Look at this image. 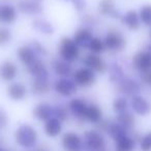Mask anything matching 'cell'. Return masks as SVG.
<instances>
[{"label":"cell","instance_id":"cell-44","mask_svg":"<svg viewBox=\"0 0 151 151\" xmlns=\"http://www.w3.org/2000/svg\"><path fill=\"white\" fill-rule=\"evenodd\" d=\"M149 37H150V40H151V29H150V32H149Z\"/></svg>","mask_w":151,"mask_h":151},{"label":"cell","instance_id":"cell-42","mask_svg":"<svg viewBox=\"0 0 151 151\" xmlns=\"http://www.w3.org/2000/svg\"><path fill=\"white\" fill-rule=\"evenodd\" d=\"M147 51H148V52L151 54V44H150V45H148V46H147Z\"/></svg>","mask_w":151,"mask_h":151},{"label":"cell","instance_id":"cell-15","mask_svg":"<svg viewBox=\"0 0 151 151\" xmlns=\"http://www.w3.org/2000/svg\"><path fill=\"white\" fill-rule=\"evenodd\" d=\"M51 69L58 78H69L73 73V66H71L70 63L62 60L59 57L52 60Z\"/></svg>","mask_w":151,"mask_h":151},{"label":"cell","instance_id":"cell-36","mask_svg":"<svg viewBox=\"0 0 151 151\" xmlns=\"http://www.w3.org/2000/svg\"><path fill=\"white\" fill-rule=\"evenodd\" d=\"M13 38V33L6 27H0V47L5 46L9 42H11Z\"/></svg>","mask_w":151,"mask_h":151},{"label":"cell","instance_id":"cell-1","mask_svg":"<svg viewBox=\"0 0 151 151\" xmlns=\"http://www.w3.org/2000/svg\"><path fill=\"white\" fill-rule=\"evenodd\" d=\"M58 56L60 59L71 64L80 59L81 49L77 46L73 38L64 36L58 44Z\"/></svg>","mask_w":151,"mask_h":151},{"label":"cell","instance_id":"cell-6","mask_svg":"<svg viewBox=\"0 0 151 151\" xmlns=\"http://www.w3.org/2000/svg\"><path fill=\"white\" fill-rule=\"evenodd\" d=\"M53 89L62 97H70L78 91V86L75 81L69 78H58L53 83Z\"/></svg>","mask_w":151,"mask_h":151},{"label":"cell","instance_id":"cell-47","mask_svg":"<svg viewBox=\"0 0 151 151\" xmlns=\"http://www.w3.org/2000/svg\"><path fill=\"white\" fill-rule=\"evenodd\" d=\"M64 1H67V0H64Z\"/></svg>","mask_w":151,"mask_h":151},{"label":"cell","instance_id":"cell-2","mask_svg":"<svg viewBox=\"0 0 151 151\" xmlns=\"http://www.w3.org/2000/svg\"><path fill=\"white\" fill-rule=\"evenodd\" d=\"M37 132L30 124H21L15 132V140L23 148H32L37 142Z\"/></svg>","mask_w":151,"mask_h":151},{"label":"cell","instance_id":"cell-23","mask_svg":"<svg viewBox=\"0 0 151 151\" xmlns=\"http://www.w3.org/2000/svg\"><path fill=\"white\" fill-rule=\"evenodd\" d=\"M83 120L90 122L92 124H99L103 120V111L96 104H89L86 108Z\"/></svg>","mask_w":151,"mask_h":151},{"label":"cell","instance_id":"cell-11","mask_svg":"<svg viewBox=\"0 0 151 151\" xmlns=\"http://www.w3.org/2000/svg\"><path fill=\"white\" fill-rule=\"evenodd\" d=\"M61 143L65 151H82L83 149V139L73 132L63 134Z\"/></svg>","mask_w":151,"mask_h":151},{"label":"cell","instance_id":"cell-20","mask_svg":"<svg viewBox=\"0 0 151 151\" xmlns=\"http://www.w3.org/2000/svg\"><path fill=\"white\" fill-rule=\"evenodd\" d=\"M88 104L81 97H73L67 104V109L73 116L78 119H83Z\"/></svg>","mask_w":151,"mask_h":151},{"label":"cell","instance_id":"cell-31","mask_svg":"<svg viewBox=\"0 0 151 151\" xmlns=\"http://www.w3.org/2000/svg\"><path fill=\"white\" fill-rule=\"evenodd\" d=\"M116 120H117V122L120 124V125H122L125 129H127V130L130 129V128L134 125V122H136L134 116L128 111H125V112H123V113L117 114Z\"/></svg>","mask_w":151,"mask_h":151},{"label":"cell","instance_id":"cell-43","mask_svg":"<svg viewBox=\"0 0 151 151\" xmlns=\"http://www.w3.org/2000/svg\"><path fill=\"white\" fill-rule=\"evenodd\" d=\"M0 151H7V150H5V149H3L2 147H0Z\"/></svg>","mask_w":151,"mask_h":151},{"label":"cell","instance_id":"cell-39","mask_svg":"<svg viewBox=\"0 0 151 151\" xmlns=\"http://www.w3.org/2000/svg\"><path fill=\"white\" fill-rule=\"evenodd\" d=\"M9 124V115L7 112L3 109L2 107H0V130L4 129Z\"/></svg>","mask_w":151,"mask_h":151},{"label":"cell","instance_id":"cell-30","mask_svg":"<svg viewBox=\"0 0 151 151\" xmlns=\"http://www.w3.org/2000/svg\"><path fill=\"white\" fill-rule=\"evenodd\" d=\"M87 49L89 50V53H92V54H96V55H101L107 51L104 40L99 37V36H93V38L89 42V46Z\"/></svg>","mask_w":151,"mask_h":151},{"label":"cell","instance_id":"cell-41","mask_svg":"<svg viewBox=\"0 0 151 151\" xmlns=\"http://www.w3.org/2000/svg\"><path fill=\"white\" fill-rule=\"evenodd\" d=\"M141 82L143 84L146 85H151V71L150 73H146L141 75Z\"/></svg>","mask_w":151,"mask_h":151},{"label":"cell","instance_id":"cell-34","mask_svg":"<svg viewBox=\"0 0 151 151\" xmlns=\"http://www.w3.org/2000/svg\"><path fill=\"white\" fill-rule=\"evenodd\" d=\"M128 103L127 99L123 95H120V96H117L115 99L113 101V104H112V107H113V110L116 112L117 114L123 113V112L127 111L128 109Z\"/></svg>","mask_w":151,"mask_h":151},{"label":"cell","instance_id":"cell-29","mask_svg":"<svg viewBox=\"0 0 151 151\" xmlns=\"http://www.w3.org/2000/svg\"><path fill=\"white\" fill-rule=\"evenodd\" d=\"M109 79L112 83L117 85L118 83H120L124 78V70L122 68V66L118 63H112L109 66Z\"/></svg>","mask_w":151,"mask_h":151},{"label":"cell","instance_id":"cell-18","mask_svg":"<svg viewBox=\"0 0 151 151\" xmlns=\"http://www.w3.org/2000/svg\"><path fill=\"white\" fill-rule=\"evenodd\" d=\"M18 19V9L13 4L4 3L0 5V24L11 25Z\"/></svg>","mask_w":151,"mask_h":151},{"label":"cell","instance_id":"cell-40","mask_svg":"<svg viewBox=\"0 0 151 151\" xmlns=\"http://www.w3.org/2000/svg\"><path fill=\"white\" fill-rule=\"evenodd\" d=\"M73 6L77 11L79 12H82L84 11L85 9V2L84 0H73Z\"/></svg>","mask_w":151,"mask_h":151},{"label":"cell","instance_id":"cell-7","mask_svg":"<svg viewBox=\"0 0 151 151\" xmlns=\"http://www.w3.org/2000/svg\"><path fill=\"white\" fill-rule=\"evenodd\" d=\"M83 65L91 70H93L95 73H101L104 75L108 71L109 69V65H108L107 61L101 57V55L92 54V53H88L86 54L82 59Z\"/></svg>","mask_w":151,"mask_h":151},{"label":"cell","instance_id":"cell-24","mask_svg":"<svg viewBox=\"0 0 151 151\" xmlns=\"http://www.w3.org/2000/svg\"><path fill=\"white\" fill-rule=\"evenodd\" d=\"M99 12L104 17H111L120 19L122 16L120 15L119 11L116 7L114 0H101L99 3Z\"/></svg>","mask_w":151,"mask_h":151},{"label":"cell","instance_id":"cell-13","mask_svg":"<svg viewBox=\"0 0 151 151\" xmlns=\"http://www.w3.org/2000/svg\"><path fill=\"white\" fill-rule=\"evenodd\" d=\"M19 69L15 62L11 60H4L0 63V79L5 83L14 82L17 78Z\"/></svg>","mask_w":151,"mask_h":151},{"label":"cell","instance_id":"cell-26","mask_svg":"<svg viewBox=\"0 0 151 151\" xmlns=\"http://www.w3.org/2000/svg\"><path fill=\"white\" fill-rule=\"evenodd\" d=\"M44 130L48 137L55 138V137L59 136L62 132V122L55 117L50 118L45 122Z\"/></svg>","mask_w":151,"mask_h":151},{"label":"cell","instance_id":"cell-19","mask_svg":"<svg viewBox=\"0 0 151 151\" xmlns=\"http://www.w3.org/2000/svg\"><path fill=\"white\" fill-rule=\"evenodd\" d=\"M17 57L20 62L25 67L31 65L38 58V56L36 55V53L34 52V50L31 48L30 45H24V46L19 47L17 50Z\"/></svg>","mask_w":151,"mask_h":151},{"label":"cell","instance_id":"cell-28","mask_svg":"<svg viewBox=\"0 0 151 151\" xmlns=\"http://www.w3.org/2000/svg\"><path fill=\"white\" fill-rule=\"evenodd\" d=\"M32 27L44 35H52L55 32V28L49 21L44 19H35L32 22Z\"/></svg>","mask_w":151,"mask_h":151},{"label":"cell","instance_id":"cell-22","mask_svg":"<svg viewBox=\"0 0 151 151\" xmlns=\"http://www.w3.org/2000/svg\"><path fill=\"white\" fill-rule=\"evenodd\" d=\"M18 11L24 15H40L42 12V4L35 0H21L18 3Z\"/></svg>","mask_w":151,"mask_h":151},{"label":"cell","instance_id":"cell-16","mask_svg":"<svg viewBox=\"0 0 151 151\" xmlns=\"http://www.w3.org/2000/svg\"><path fill=\"white\" fill-rule=\"evenodd\" d=\"M71 38L80 49H87L93 38V31L89 27H81L76 30Z\"/></svg>","mask_w":151,"mask_h":151},{"label":"cell","instance_id":"cell-9","mask_svg":"<svg viewBox=\"0 0 151 151\" xmlns=\"http://www.w3.org/2000/svg\"><path fill=\"white\" fill-rule=\"evenodd\" d=\"M117 90L123 96H134L141 91V83L132 78H125L117 84Z\"/></svg>","mask_w":151,"mask_h":151},{"label":"cell","instance_id":"cell-25","mask_svg":"<svg viewBox=\"0 0 151 151\" xmlns=\"http://www.w3.org/2000/svg\"><path fill=\"white\" fill-rule=\"evenodd\" d=\"M27 71L33 78H40V77H49V70L46 63L42 59L37 58L31 65H29Z\"/></svg>","mask_w":151,"mask_h":151},{"label":"cell","instance_id":"cell-35","mask_svg":"<svg viewBox=\"0 0 151 151\" xmlns=\"http://www.w3.org/2000/svg\"><path fill=\"white\" fill-rule=\"evenodd\" d=\"M53 117L59 119L61 122L68 118V109L63 105H56L53 109Z\"/></svg>","mask_w":151,"mask_h":151},{"label":"cell","instance_id":"cell-8","mask_svg":"<svg viewBox=\"0 0 151 151\" xmlns=\"http://www.w3.org/2000/svg\"><path fill=\"white\" fill-rule=\"evenodd\" d=\"M132 65L141 75L151 71V54L147 50L139 51L132 56Z\"/></svg>","mask_w":151,"mask_h":151},{"label":"cell","instance_id":"cell-12","mask_svg":"<svg viewBox=\"0 0 151 151\" xmlns=\"http://www.w3.org/2000/svg\"><path fill=\"white\" fill-rule=\"evenodd\" d=\"M28 94V88L21 82H12L6 87V95L14 101H21L26 99Z\"/></svg>","mask_w":151,"mask_h":151},{"label":"cell","instance_id":"cell-21","mask_svg":"<svg viewBox=\"0 0 151 151\" xmlns=\"http://www.w3.org/2000/svg\"><path fill=\"white\" fill-rule=\"evenodd\" d=\"M53 109L54 107L51 104L47 103V101H42L33 108L32 114L37 120L46 122L47 120L53 117Z\"/></svg>","mask_w":151,"mask_h":151},{"label":"cell","instance_id":"cell-32","mask_svg":"<svg viewBox=\"0 0 151 151\" xmlns=\"http://www.w3.org/2000/svg\"><path fill=\"white\" fill-rule=\"evenodd\" d=\"M139 16H140L141 23L146 27L151 28V4L147 3L140 7L139 9Z\"/></svg>","mask_w":151,"mask_h":151},{"label":"cell","instance_id":"cell-17","mask_svg":"<svg viewBox=\"0 0 151 151\" xmlns=\"http://www.w3.org/2000/svg\"><path fill=\"white\" fill-rule=\"evenodd\" d=\"M52 87L53 86L51 85L49 77H40V78H33L30 90L32 94L40 96V95H46L50 93Z\"/></svg>","mask_w":151,"mask_h":151},{"label":"cell","instance_id":"cell-3","mask_svg":"<svg viewBox=\"0 0 151 151\" xmlns=\"http://www.w3.org/2000/svg\"><path fill=\"white\" fill-rule=\"evenodd\" d=\"M103 40L107 50L111 52H121L126 47V38L124 34L119 30H109Z\"/></svg>","mask_w":151,"mask_h":151},{"label":"cell","instance_id":"cell-33","mask_svg":"<svg viewBox=\"0 0 151 151\" xmlns=\"http://www.w3.org/2000/svg\"><path fill=\"white\" fill-rule=\"evenodd\" d=\"M107 132L110 134V137L113 138L114 140L124 136V134H127V129H125L123 126L120 125L118 122H112V123H110Z\"/></svg>","mask_w":151,"mask_h":151},{"label":"cell","instance_id":"cell-27","mask_svg":"<svg viewBox=\"0 0 151 151\" xmlns=\"http://www.w3.org/2000/svg\"><path fill=\"white\" fill-rule=\"evenodd\" d=\"M116 151H132L136 147V141L128 134L120 137L115 140Z\"/></svg>","mask_w":151,"mask_h":151},{"label":"cell","instance_id":"cell-10","mask_svg":"<svg viewBox=\"0 0 151 151\" xmlns=\"http://www.w3.org/2000/svg\"><path fill=\"white\" fill-rule=\"evenodd\" d=\"M129 105L134 113L139 116H147L151 112V104L141 94H136L130 97Z\"/></svg>","mask_w":151,"mask_h":151},{"label":"cell","instance_id":"cell-45","mask_svg":"<svg viewBox=\"0 0 151 151\" xmlns=\"http://www.w3.org/2000/svg\"><path fill=\"white\" fill-rule=\"evenodd\" d=\"M1 142H2V138L0 137V144H1Z\"/></svg>","mask_w":151,"mask_h":151},{"label":"cell","instance_id":"cell-46","mask_svg":"<svg viewBox=\"0 0 151 151\" xmlns=\"http://www.w3.org/2000/svg\"><path fill=\"white\" fill-rule=\"evenodd\" d=\"M35 1H37V2H40V1H42V0H35Z\"/></svg>","mask_w":151,"mask_h":151},{"label":"cell","instance_id":"cell-38","mask_svg":"<svg viewBox=\"0 0 151 151\" xmlns=\"http://www.w3.org/2000/svg\"><path fill=\"white\" fill-rule=\"evenodd\" d=\"M140 147L142 151H151V132L141 139Z\"/></svg>","mask_w":151,"mask_h":151},{"label":"cell","instance_id":"cell-14","mask_svg":"<svg viewBox=\"0 0 151 151\" xmlns=\"http://www.w3.org/2000/svg\"><path fill=\"white\" fill-rule=\"evenodd\" d=\"M120 22L129 31H138L142 25L139 13L134 9H129V11L122 14L121 18H120Z\"/></svg>","mask_w":151,"mask_h":151},{"label":"cell","instance_id":"cell-5","mask_svg":"<svg viewBox=\"0 0 151 151\" xmlns=\"http://www.w3.org/2000/svg\"><path fill=\"white\" fill-rule=\"evenodd\" d=\"M83 147L88 151H106V140L99 130H87L83 137Z\"/></svg>","mask_w":151,"mask_h":151},{"label":"cell","instance_id":"cell-37","mask_svg":"<svg viewBox=\"0 0 151 151\" xmlns=\"http://www.w3.org/2000/svg\"><path fill=\"white\" fill-rule=\"evenodd\" d=\"M31 48L34 50V52L36 53L37 56H46L48 54V50L46 49V47L42 44V42H37V40H34L30 44Z\"/></svg>","mask_w":151,"mask_h":151},{"label":"cell","instance_id":"cell-4","mask_svg":"<svg viewBox=\"0 0 151 151\" xmlns=\"http://www.w3.org/2000/svg\"><path fill=\"white\" fill-rule=\"evenodd\" d=\"M71 79L75 81L78 87H82V88H88L94 85L96 82V73L90 68L86 66H81L75 69L71 75Z\"/></svg>","mask_w":151,"mask_h":151}]
</instances>
